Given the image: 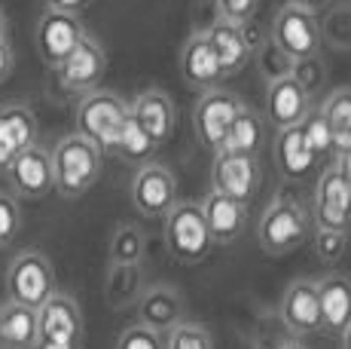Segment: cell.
<instances>
[{"label": "cell", "instance_id": "cell-1", "mask_svg": "<svg viewBox=\"0 0 351 349\" xmlns=\"http://www.w3.org/2000/svg\"><path fill=\"white\" fill-rule=\"evenodd\" d=\"M52 157V178H56V190L64 199H80L95 187L104 169V153L98 144L83 138L80 132L64 135L49 150Z\"/></svg>", "mask_w": 351, "mask_h": 349}, {"label": "cell", "instance_id": "cell-2", "mask_svg": "<svg viewBox=\"0 0 351 349\" xmlns=\"http://www.w3.org/2000/svg\"><path fill=\"white\" fill-rule=\"evenodd\" d=\"M308 224H312V212L296 196L278 193L260 214V227H256L260 248L272 258L296 251L300 245L308 243Z\"/></svg>", "mask_w": 351, "mask_h": 349}, {"label": "cell", "instance_id": "cell-3", "mask_svg": "<svg viewBox=\"0 0 351 349\" xmlns=\"http://www.w3.org/2000/svg\"><path fill=\"white\" fill-rule=\"evenodd\" d=\"M165 227H162V239H165V248L178 264L184 267H195L211 254L214 239L211 230L205 224V214H202L199 203H190V199H178L174 209L165 214Z\"/></svg>", "mask_w": 351, "mask_h": 349}, {"label": "cell", "instance_id": "cell-4", "mask_svg": "<svg viewBox=\"0 0 351 349\" xmlns=\"http://www.w3.org/2000/svg\"><path fill=\"white\" fill-rule=\"evenodd\" d=\"M128 102L119 98L117 92L107 89H92L80 98L77 113H73V123H77V132L83 138H89L92 144L101 147V153H113V144H117V135L123 129L125 117H128Z\"/></svg>", "mask_w": 351, "mask_h": 349}, {"label": "cell", "instance_id": "cell-5", "mask_svg": "<svg viewBox=\"0 0 351 349\" xmlns=\"http://www.w3.org/2000/svg\"><path fill=\"white\" fill-rule=\"evenodd\" d=\"M56 291V270L43 251L25 248L6 267V300L37 310Z\"/></svg>", "mask_w": 351, "mask_h": 349}, {"label": "cell", "instance_id": "cell-6", "mask_svg": "<svg viewBox=\"0 0 351 349\" xmlns=\"http://www.w3.org/2000/svg\"><path fill=\"white\" fill-rule=\"evenodd\" d=\"M269 37H272V43L285 52L290 62H300V58L318 56L321 46H324L321 19L315 16V12H306V10L290 6V3H285L278 10Z\"/></svg>", "mask_w": 351, "mask_h": 349}, {"label": "cell", "instance_id": "cell-7", "mask_svg": "<svg viewBox=\"0 0 351 349\" xmlns=\"http://www.w3.org/2000/svg\"><path fill=\"white\" fill-rule=\"evenodd\" d=\"M241 98L235 95V92L229 89H220V86H214V89H208L205 95L195 102L193 107V129H195V138H199V144L205 147V150L217 153L220 144H223L229 126H232L235 113L241 111Z\"/></svg>", "mask_w": 351, "mask_h": 349}, {"label": "cell", "instance_id": "cell-8", "mask_svg": "<svg viewBox=\"0 0 351 349\" xmlns=\"http://www.w3.org/2000/svg\"><path fill=\"white\" fill-rule=\"evenodd\" d=\"M263 184V166L256 153H229L217 150L211 163V190L226 193V196L247 203L260 193Z\"/></svg>", "mask_w": 351, "mask_h": 349}, {"label": "cell", "instance_id": "cell-9", "mask_svg": "<svg viewBox=\"0 0 351 349\" xmlns=\"http://www.w3.org/2000/svg\"><path fill=\"white\" fill-rule=\"evenodd\" d=\"M178 178L168 166L144 163L132 178V203L144 218H165L178 203Z\"/></svg>", "mask_w": 351, "mask_h": 349}, {"label": "cell", "instance_id": "cell-10", "mask_svg": "<svg viewBox=\"0 0 351 349\" xmlns=\"http://www.w3.org/2000/svg\"><path fill=\"white\" fill-rule=\"evenodd\" d=\"M83 37H86V28L77 12H62V10H49L46 6V12L37 22V52L46 68H52V71L77 49Z\"/></svg>", "mask_w": 351, "mask_h": 349}, {"label": "cell", "instance_id": "cell-11", "mask_svg": "<svg viewBox=\"0 0 351 349\" xmlns=\"http://www.w3.org/2000/svg\"><path fill=\"white\" fill-rule=\"evenodd\" d=\"M312 221L321 230H348L351 227V187L342 181L336 166H324L312 190Z\"/></svg>", "mask_w": 351, "mask_h": 349}, {"label": "cell", "instance_id": "cell-12", "mask_svg": "<svg viewBox=\"0 0 351 349\" xmlns=\"http://www.w3.org/2000/svg\"><path fill=\"white\" fill-rule=\"evenodd\" d=\"M6 184L12 187V196L25 199H43L56 190V178H52V157L46 147H40L34 141L31 147H25L3 172Z\"/></svg>", "mask_w": 351, "mask_h": 349}, {"label": "cell", "instance_id": "cell-13", "mask_svg": "<svg viewBox=\"0 0 351 349\" xmlns=\"http://www.w3.org/2000/svg\"><path fill=\"white\" fill-rule=\"evenodd\" d=\"M104 71H107L104 49H101L98 40H92L86 34L80 40L77 49L56 68V77L64 92H71V95H86V92L98 89V83L104 80Z\"/></svg>", "mask_w": 351, "mask_h": 349}, {"label": "cell", "instance_id": "cell-14", "mask_svg": "<svg viewBox=\"0 0 351 349\" xmlns=\"http://www.w3.org/2000/svg\"><path fill=\"white\" fill-rule=\"evenodd\" d=\"M281 322H285V328L290 334H296V337L324 334L315 279H296L285 288V297H281Z\"/></svg>", "mask_w": 351, "mask_h": 349}, {"label": "cell", "instance_id": "cell-15", "mask_svg": "<svg viewBox=\"0 0 351 349\" xmlns=\"http://www.w3.org/2000/svg\"><path fill=\"white\" fill-rule=\"evenodd\" d=\"M199 205H202V214H205L208 230H211L214 245H232L245 236L247 221H251L247 203H239V199L226 196V193L208 190Z\"/></svg>", "mask_w": 351, "mask_h": 349}, {"label": "cell", "instance_id": "cell-16", "mask_svg": "<svg viewBox=\"0 0 351 349\" xmlns=\"http://www.w3.org/2000/svg\"><path fill=\"white\" fill-rule=\"evenodd\" d=\"M37 337L83 340V313L80 304L64 291H52L37 306Z\"/></svg>", "mask_w": 351, "mask_h": 349}, {"label": "cell", "instance_id": "cell-17", "mask_svg": "<svg viewBox=\"0 0 351 349\" xmlns=\"http://www.w3.org/2000/svg\"><path fill=\"white\" fill-rule=\"evenodd\" d=\"M308 107H312V95L290 74L266 83V120L275 129L300 126L302 117L308 113Z\"/></svg>", "mask_w": 351, "mask_h": 349}, {"label": "cell", "instance_id": "cell-18", "mask_svg": "<svg viewBox=\"0 0 351 349\" xmlns=\"http://www.w3.org/2000/svg\"><path fill=\"white\" fill-rule=\"evenodd\" d=\"M205 37H208V43H211L220 71H223V80L235 77V74H241L247 68V62H251V40H247L245 25L217 19V22H211V28L205 31Z\"/></svg>", "mask_w": 351, "mask_h": 349}, {"label": "cell", "instance_id": "cell-19", "mask_svg": "<svg viewBox=\"0 0 351 349\" xmlns=\"http://www.w3.org/2000/svg\"><path fill=\"white\" fill-rule=\"evenodd\" d=\"M37 141V117L28 104H0V174L6 166Z\"/></svg>", "mask_w": 351, "mask_h": 349}, {"label": "cell", "instance_id": "cell-20", "mask_svg": "<svg viewBox=\"0 0 351 349\" xmlns=\"http://www.w3.org/2000/svg\"><path fill=\"white\" fill-rule=\"evenodd\" d=\"M138 306V322L153 331L165 334L171 331L178 322L186 319V306H184V297L178 294V288L171 285H150L141 291V297L134 300Z\"/></svg>", "mask_w": 351, "mask_h": 349}, {"label": "cell", "instance_id": "cell-21", "mask_svg": "<svg viewBox=\"0 0 351 349\" xmlns=\"http://www.w3.org/2000/svg\"><path fill=\"white\" fill-rule=\"evenodd\" d=\"M132 113L141 126L147 129L156 144H168L174 138V129H178V107H174L171 95L162 89H144L132 104Z\"/></svg>", "mask_w": 351, "mask_h": 349}, {"label": "cell", "instance_id": "cell-22", "mask_svg": "<svg viewBox=\"0 0 351 349\" xmlns=\"http://www.w3.org/2000/svg\"><path fill=\"white\" fill-rule=\"evenodd\" d=\"M180 74H184L186 86L202 89V92L223 83V71H220L217 58H214V49H211V43H208L205 31L186 37L184 49H180Z\"/></svg>", "mask_w": 351, "mask_h": 349}, {"label": "cell", "instance_id": "cell-23", "mask_svg": "<svg viewBox=\"0 0 351 349\" xmlns=\"http://www.w3.org/2000/svg\"><path fill=\"white\" fill-rule=\"evenodd\" d=\"M324 334H342L351 322V279L346 273H327L315 279Z\"/></svg>", "mask_w": 351, "mask_h": 349}, {"label": "cell", "instance_id": "cell-24", "mask_svg": "<svg viewBox=\"0 0 351 349\" xmlns=\"http://www.w3.org/2000/svg\"><path fill=\"white\" fill-rule=\"evenodd\" d=\"M275 163H278V172L287 184H302L312 174L315 157L308 150L306 138H302L300 126L278 129V138H275Z\"/></svg>", "mask_w": 351, "mask_h": 349}, {"label": "cell", "instance_id": "cell-25", "mask_svg": "<svg viewBox=\"0 0 351 349\" xmlns=\"http://www.w3.org/2000/svg\"><path fill=\"white\" fill-rule=\"evenodd\" d=\"M37 344V310L22 304H0V349H34Z\"/></svg>", "mask_w": 351, "mask_h": 349}, {"label": "cell", "instance_id": "cell-26", "mask_svg": "<svg viewBox=\"0 0 351 349\" xmlns=\"http://www.w3.org/2000/svg\"><path fill=\"white\" fill-rule=\"evenodd\" d=\"M156 150H159V144L147 135V129L134 120V113L128 111L123 129H119V135H117V144H113V157L125 159V163L144 166V163H150V159L156 157Z\"/></svg>", "mask_w": 351, "mask_h": 349}, {"label": "cell", "instance_id": "cell-27", "mask_svg": "<svg viewBox=\"0 0 351 349\" xmlns=\"http://www.w3.org/2000/svg\"><path fill=\"white\" fill-rule=\"evenodd\" d=\"M260 141H263V117L251 107H241L235 113L232 126H229L223 144L220 150H229V153H256L260 150Z\"/></svg>", "mask_w": 351, "mask_h": 349}, {"label": "cell", "instance_id": "cell-28", "mask_svg": "<svg viewBox=\"0 0 351 349\" xmlns=\"http://www.w3.org/2000/svg\"><path fill=\"white\" fill-rule=\"evenodd\" d=\"M144 291V270L141 264H110L107 273V300H110L117 310H123L125 304H134Z\"/></svg>", "mask_w": 351, "mask_h": 349}, {"label": "cell", "instance_id": "cell-29", "mask_svg": "<svg viewBox=\"0 0 351 349\" xmlns=\"http://www.w3.org/2000/svg\"><path fill=\"white\" fill-rule=\"evenodd\" d=\"M300 132L306 138L308 150L315 157V166H330L336 159V144H333V132H330V123L324 117L321 107H308V113L302 117Z\"/></svg>", "mask_w": 351, "mask_h": 349}, {"label": "cell", "instance_id": "cell-30", "mask_svg": "<svg viewBox=\"0 0 351 349\" xmlns=\"http://www.w3.org/2000/svg\"><path fill=\"white\" fill-rule=\"evenodd\" d=\"M321 111L330 123V132H333L336 153L351 150V89H336L321 104Z\"/></svg>", "mask_w": 351, "mask_h": 349}, {"label": "cell", "instance_id": "cell-31", "mask_svg": "<svg viewBox=\"0 0 351 349\" xmlns=\"http://www.w3.org/2000/svg\"><path fill=\"white\" fill-rule=\"evenodd\" d=\"M147 251V236L141 227L119 224L110 236V264H141Z\"/></svg>", "mask_w": 351, "mask_h": 349}, {"label": "cell", "instance_id": "cell-32", "mask_svg": "<svg viewBox=\"0 0 351 349\" xmlns=\"http://www.w3.org/2000/svg\"><path fill=\"white\" fill-rule=\"evenodd\" d=\"M165 340V349H214V337L202 322H178L171 331L162 334Z\"/></svg>", "mask_w": 351, "mask_h": 349}, {"label": "cell", "instance_id": "cell-33", "mask_svg": "<svg viewBox=\"0 0 351 349\" xmlns=\"http://www.w3.org/2000/svg\"><path fill=\"white\" fill-rule=\"evenodd\" d=\"M256 58V68L260 74L269 80H278V77H287L290 68H293V62L285 56V52L278 49V46L272 43V37H260V43H251V62Z\"/></svg>", "mask_w": 351, "mask_h": 349}, {"label": "cell", "instance_id": "cell-34", "mask_svg": "<svg viewBox=\"0 0 351 349\" xmlns=\"http://www.w3.org/2000/svg\"><path fill=\"white\" fill-rule=\"evenodd\" d=\"M312 248L321 264H336V260H342L348 251V230H321L318 227L315 239H312Z\"/></svg>", "mask_w": 351, "mask_h": 349}, {"label": "cell", "instance_id": "cell-35", "mask_svg": "<svg viewBox=\"0 0 351 349\" xmlns=\"http://www.w3.org/2000/svg\"><path fill=\"white\" fill-rule=\"evenodd\" d=\"M290 77H293L308 95H315V92L327 83V68H324V62L318 56L300 58V62H293V68H290Z\"/></svg>", "mask_w": 351, "mask_h": 349}, {"label": "cell", "instance_id": "cell-36", "mask_svg": "<svg viewBox=\"0 0 351 349\" xmlns=\"http://www.w3.org/2000/svg\"><path fill=\"white\" fill-rule=\"evenodd\" d=\"M117 349H165V340H162L159 331L134 322V325H128L125 331L119 334Z\"/></svg>", "mask_w": 351, "mask_h": 349}, {"label": "cell", "instance_id": "cell-37", "mask_svg": "<svg viewBox=\"0 0 351 349\" xmlns=\"http://www.w3.org/2000/svg\"><path fill=\"white\" fill-rule=\"evenodd\" d=\"M19 227H22L19 199L12 193H0V248H6L19 236Z\"/></svg>", "mask_w": 351, "mask_h": 349}, {"label": "cell", "instance_id": "cell-38", "mask_svg": "<svg viewBox=\"0 0 351 349\" xmlns=\"http://www.w3.org/2000/svg\"><path fill=\"white\" fill-rule=\"evenodd\" d=\"M214 6H217V19L247 25V22H254L256 10H260V0H214Z\"/></svg>", "mask_w": 351, "mask_h": 349}, {"label": "cell", "instance_id": "cell-39", "mask_svg": "<svg viewBox=\"0 0 351 349\" xmlns=\"http://www.w3.org/2000/svg\"><path fill=\"white\" fill-rule=\"evenodd\" d=\"M12 68H16V52H12V43L10 40H0V83L10 80Z\"/></svg>", "mask_w": 351, "mask_h": 349}, {"label": "cell", "instance_id": "cell-40", "mask_svg": "<svg viewBox=\"0 0 351 349\" xmlns=\"http://www.w3.org/2000/svg\"><path fill=\"white\" fill-rule=\"evenodd\" d=\"M34 349H83V340H52V337H37Z\"/></svg>", "mask_w": 351, "mask_h": 349}, {"label": "cell", "instance_id": "cell-41", "mask_svg": "<svg viewBox=\"0 0 351 349\" xmlns=\"http://www.w3.org/2000/svg\"><path fill=\"white\" fill-rule=\"evenodd\" d=\"M92 0H46V6H49V10H62V12H83L86 6H89Z\"/></svg>", "mask_w": 351, "mask_h": 349}, {"label": "cell", "instance_id": "cell-42", "mask_svg": "<svg viewBox=\"0 0 351 349\" xmlns=\"http://www.w3.org/2000/svg\"><path fill=\"white\" fill-rule=\"evenodd\" d=\"M285 3H290V6H300V10H306V12H327L330 6H333V0H285Z\"/></svg>", "mask_w": 351, "mask_h": 349}, {"label": "cell", "instance_id": "cell-43", "mask_svg": "<svg viewBox=\"0 0 351 349\" xmlns=\"http://www.w3.org/2000/svg\"><path fill=\"white\" fill-rule=\"evenodd\" d=\"M333 166H336V172L342 174V181H346V184L351 187V150H342V153H336Z\"/></svg>", "mask_w": 351, "mask_h": 349}, {"label": "cell", "instance_id": "cell-44", "mask_svg": "<svg viewBox=\"0 0 351 349\" xmlns=\"http://www.w3.org/2000/svg\"><path fill=\"white\" fill-rule=\"evenodd\" d=\"M339 337H342V349H351V322H348V328L339 334Z\"/></svg>", "mask_w": 351, "mask_h": 349}, {"label": "cell", "instance_id": "cell-45", "mask_svg": "<svg viewBox=\"0 0 351 349\" xmlns=\"http://www.w3.org/2000/svg\"><path fill=\"white\" fill-rule=\"evenodd\" d=\"M6 31H10V25H6V12L0 10V40H6Z\"/></svg>", "mask_w": 351, "mask_h": 349}, {"label": "cell", "instance_id": "cell-46", "mask_svg": "<svg viewBox=\"0 0 351 349\" xmlns=\"http://www.w3.org/2000/svg\"><path fill=\"white\" fill-rule=\"evenodd\" d=\"M278 349H306L302 344H285V346H278Z\"/></svg>", "mask_w": 351, "mask_h": 349}]
</instances>
